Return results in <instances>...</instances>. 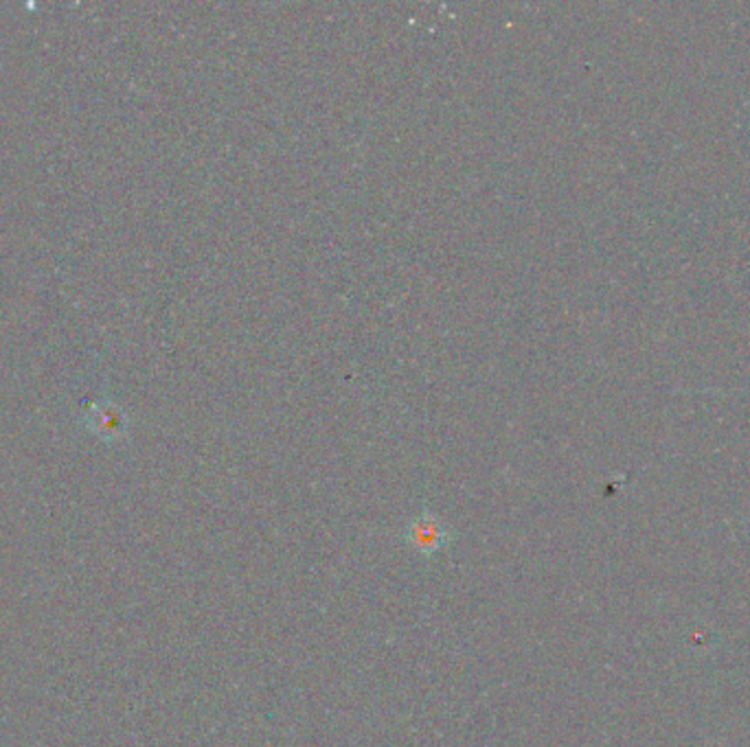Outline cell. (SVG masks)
I'll list each match as a JSON object with an SVG mask.
<instances>
[{
  "instance_id": "cell-1",
  "label": "cell",
  "mask_w": 750,
  "mask_h": 747,
  "mask_svg": "<svg viewBox=\"0 0 750 747\" xmlns=\"http://www.w3.org/2000/svg\"><path fill=\"white\" fill-rule=\"evenodd\" d=\"M454 540L450 527L430 509H421L406 527L404 542L408 549H413L419 557L432 560L443 549L450 546Z\"/></svg>"
},
{
  "instance_id": "cell-2",
  "label": "cell",
  "mask_w": 750,
  "mask_h": 747,
  "mask_svg": "<svg viewBox=\"0 0 750 747\" xmlns=\"http://www.w3.org/2000/svg\"><path fill=\"white\" fill-rule=\"evenodd\" d=\"M97 425H99V432L104 436H117V434L124 432L126 421H124V414L119 410L108 408V410H101L97 414Z\"/></svg>"
}]
</instances>
